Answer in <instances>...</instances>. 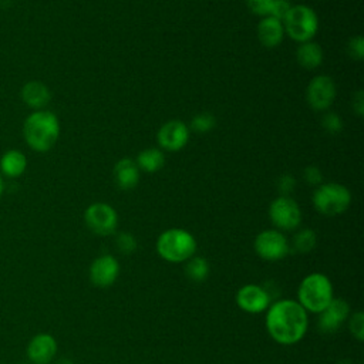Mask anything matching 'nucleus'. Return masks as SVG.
<instances>
[{"label": "nucleus", "instance_id": "14", "mask_svg": "<svg viewBox=\"0 0 364 364\" xmlns=\"http://www.w3.org/2000/svg\"><path fill=\"white\" fill-rule=\"evenodd\" d=\"M350 314V306L343 299H333L328 306L320 313L318 328L321 333L333 334L346 321Z\"/></svg>", "mask_w": 364, "mask_h": 364}, {"label": "nucleus", "instance_id": "23", "mask_svg": "<svg viewBox=\"0 0 364 364\" xmlns=\"http://www.w3.org/2000/svg\"><path fill=\"white\" fill-rule=\"evenodd\" d=\"M317 243V235L313 229H301L293 237V249L299 253H309Z\"/></svg>", "mask_w": 364, "mask_h": 364}, {"label": "nucleus", "instance_id": "10", "mask_svg": "<svg viewBox=\"0 0 364 364\" xmlns=\"http://www.w3.org/2000/svg\"><path fill=\"white\" fill-rule=\"evenodd\" d=\"M336 98V84L328 75H316L307 85L306 100L316 111L327 109Z\"/></svg>", "mask_w": 364, "mask_h": 364}, {"label": "nucleus", "instance_id": "13", "mask_svg": "<svg viewBox=\"0 0 364 364\" xmlns=\"http://www.w3.org/2000/svg\"><path fill=\"white\" fill-rule=\"evenodd\" d=\"M119 274V264L111 255L97 257L90 266V279L94 286L105 289L114 284Z\"/></svg>", "mask_w": 364, "mask_h": 364}, {"label": "nucleus", "instance_id": "18", "mask_svg": "<svg viewBox=\"0 0 364 364\" xmlns=\"http://www.w3.org/2000/svg\"><path fill=\"white\" fill-rule=\"evenodd\" d=\"M284 36V27L280 20L270 16L263 17L257 24V37L266 47H276L282 43Z\"/></svg>", "mask_w": 364, "mask_h": 364}, {"label": "nucleus", "instance_id": "7", "mask_svg": "<svg viewBox=\"0 0 364 364\" xmlns=\"http://www.w3.org/2000/svg\"><path fill=\"white\" fill-rule=\"evenodd\" d=\"M84 220L87 228L100 236L112 235L118 226L117 210L104 202L91 203L84 212Z\"/></svg>", "mask_w": 364, "mask_h": 364}, {"label": "nucleus", "instance_id": "30", "mask_svg": "<svg viewBox=\"0 0 364 364\" xmlns=\"http://www.w3.org/2000/svg\"><path fill=\"white\" fill-rule=\"evenodd\" d=\"M274 0H246L249 10L257 16L266 17L270 13V7Z\"/></svg>", "mask_w": 364, "mask_h": 364}, {"label": "nucleus", "instance_id": "26", "mask_svg": "<svg viewBox=\"0 0 364 364\" xmlns=\"http://www.w3.org/2000/svg\"><path fill=\"white\" fill-rule=\"evenodd\" d=\"M115 245H117L118 250L124 255H131L136 249V240L128 232H121L115 239Z\"/></svg>", "mask_w": 364, "mask_h": 364}, {"label": "nucleus", "instance_id": "2", "mask_svg": "<svg viewBox=\"0 0 364 364\" xmlns=\"http://www.w3.org/2000/svg\"><path fill=\"white\" fill-rule=\"evenodd\" d=\"M60 136V121L48 109H37L28 114L23 124V138L36 152L50 151Z\"/></svg>", "mask_w": 364, "mask_h": 364}, {"label": "nucleus", "instance_id": "21", "mask_svg": "<svg viewBox=\"0 0 364 364\" xmlns=\"http://www.w3.org/2000/svg\"><path fill=\"white\" fill-rule=\"evenodd\" d=\"M136 166L144 172H156L165 164V155L158 148H146L136 156Z\"/></svg>", "mask_w": 364, "mask_h": 364}, {"label": "nucleus", "instance_id": "31", "mask_svg": "<svg viewBox=\"0 0 364 364\" xmlns=\"http://www.w3.org/2000/svg\"><path fill=\"white\" fill-rule=\"evenodd\" d=\"M294 183H296L294 178H293L291 175L286 173V175H282V176L279 178V181H277V188H279V191H280V193H282L283 196H287V195L293 191Z\"/></svg>", "mask_w": 364, "mask_h": 364}, {"label": "nucleus", "instance_id": "5", "mask_svg": "<svg viewBox=\"0 0 364 364\" xmlns=\"http://www.w3.org/2000/svg\"><path fill=\"white\" fill-rule=\"evenodd\" d=\"M283 27L290 38L297 43H306L316 36L318 30V17L316 11L306 4L291 6L289 14L283 20Z\"/></svg>", "mask_w": 364, "mask_h": 364}, {"label": "nucleus", "instance_id": "24", "mask_svg": "<svg viewBox=\"0 0 364 364\" xmlns=\"http://www.w3.org/2000/svg\"><path fill=\"white\" fill-rule=\"evenodd\" d=\"M215 124H216V119L212 114L200 112L192 118L191 128L198 134H203V132H209L215 127Z\"/></svg>", "mask_w": 364, "mask_h": 364}, {"label": "nucleus", "instance_id": "35", "mask_svg": "<svg viewBox=\"0 0 364 364\" xmlns=\"http://www.w3.org/2000/svg\"><path fill=\"white\" fill-rule=\"evenodd\" d=\"M3 192H4V181H3V176L0 175V196L3 195Z\"/></svg>", "mask_w": 364, "mask_h": 364}, {"label": "nucleus", "instance_id": "20", "mask_svg": "<svg viewBox=\"0 0 364 364\" xmlns=\"http://www.w3.org/2000/svg\"><path fill=\"white\" fill-rule=\"evenodd\" d=\"M297 63L304 68H316L323 61V50L321 47L314 41H306L300 43L297 51H296Z\"/></svg>", "mask_w": 364, "mask_h": 364}, {"label": "nucleus", "instance_id": "16", "mask_svg": "<svg viewBox=\"0 0 364 364\" xmlns=\"http://www.w3.org/2000/svg\"><path fill=\"white\" fill-rule=\"evenodd\" d=\"M20 95H21L23 102L27 107L33 108L34 111L44 109L48 105V102L51 101V92H50L48 87L44 82L37 81V80L26 82L21 87Z\"/></svg>", "mask_w": 364, "mask_h": 364}, {"label": "nucleus", "instance_id": "29", "mask_svg": "<svg viewBox=\"0 0 364 364\" xmlns=\"http://www.w3.org/2000/svg\"><path fill=\"white\" fill-rule=\"evenodd\" d=\"M347 53L354 60H361L364 57V38L361 36L351 37L347 43Z\"/></svg>", "mask_w": 364, "mask_h": 364}, {"label": "nucleus", "instance_id": "12", "mask_svg": "<svg viewBox=\"0 0 364 364\" xmlns=\"http://www.w3.org/2000/svg\"><path fill=\"white\" fill-rule=\"evenodd\" d=\"M156 139L161 148L172 152L179 151L189 139V128L179 119H171L159 128Z\"/></svg>", "mask_w": 364, "mask_h": 364}, {"label": "nucleus", "instance_id": "19", "mask_svg": "<svg viewBox=\"0 0 364 364\" xmlns=\"http://www.w3.org/2000/svg\"><path fill=\"white\" fill-rule=\"evenodd\" d=\"M27 169V158L18 149H9L0 158V175L14 179L21 176Z\"/></svg>", "mask_w": 364, "mask_h": 364}, {"label": "nucleus", "instance_id": "3", "mask_svg": "<svg viewBox=\"0 0 364 364\" xmlns=\"http://www.w3.org/2000/svg\"><path fill=\"white\" fill-rule=\"evenodd\" d=\"M299 304L311 313H321L333 297V284L330 279L323 273L307 274L297 290Z\"/></svg>", "mask_w": 364, "mask_h": 364}, {"label": "nucleus", "instance_id": "33", "mask_svg": "<svg viewBox=\"0 0 364 364\" xmlns=\"http://www.w3.org/2000/svg\"><path fill=\"white\" fill-rule=\"evenodd\" d=\"M353 109L358 117H363L364 114V92L358 90L353 97Z\"/></svg>", "mask_w": 364, "mask_h": 364}, {"label": "nucleus", "instance_id": "17", "mask_svg": "<svg viewBox=\"0 0 364 364\" xmlns=\"http://www.w3.org/2000/svg\"><path fill=\"white\" fill-rule=\"evenodd\" d=\"M114 179L118 188L124 191L135 188L139 182V168L136 162L131 158L119 159L114 166Z\"/></svg>", "mask_w": 364, "mask_h": 364}, {"label": "nucleus", "instance_id": "8", "mask_svg": "<svg viewBox=\"0 0 364 364\" xmlns=\"http://www.w3.org/2000/svg\"><path fill=\"white\" fill-rule=\"evenodd\" d=\"M269 218L274 226L283 230L296 229L301 220V210L290 196H279L269 206Z\"/></svg>", "mask_w": 364, "mask_h": 364}, {"label": "nucleus", "instance_id": "27", "mask_svg": "<svg viewBox=\"0 0 364 364\" xmlns=\"http://www.w3.org/2000/svg\"><path fill=\"white\" fill-rule=\"evenodd\" d=\"M321 125L330 134H338L343 129V121L336 112H327L321 118Z\"/></svg>", "mask_w": 364, "mask_h": 364}, {"label": "nucleus", "instance_id": "4", "mask_svg": "<svg viewBox=\"0 0 364 364\" xmlns=\"http://www.w3.org/2000/svg\"><path fill=\"white\" fill-rule=\"evenodd\" d=\"M156 252L166 262H186L196 252V240L188 230L172 228L159 235L156 240Z\"/></svg>", "mask_w": 364, "mask_h": 364}, {"label": "nucleus", "instance_id": "25", "mask_svg": "<svg viewBox=\"0 0 364 364\" xmlns=\"http://www.w3.org/2000/svg\"><path fill=\"white\" fill-rule=\"evenodd\" d=\"M348 327H350L353 337L357 341L364 340V314H363V311L353 313V316L350 317V321H348Z\"/></svg>", "mask_w": 364, "mask_h": 364}, {"label": "nucleus", "instance_id": "22", "mask_svg": "<svg viewBox=\"0 0 364 364\" xmlns=\"http://www.w3.org/2000/svg\"><path fill=\"white\" fill-rule=\"evenodd\" d=\"M185 274L189 280L200 283L209 276V264L205 257L200 256H192L186 260L185 266Z\"/></svg>", "mask_w": 364, "mask_h": 364}, {"label": "nucleus", "instance_id": "15", "mask_svg": "<svg viewBox=\"0 0 364 364\" xmlns=\"http://www.w3.org/2000/svg\"><path fill=\"white\" fill-rule=\"evenodd\" d=\"M57 353V341L51 334L38 333L27 346V357L33 364H48Z\"/></svg>", "mask_w": 364, "mask_h": 364}, {"label": "nucleus", "instance_id": "32", "mask_svg": "<svg viewBox=\"0 0 364 364\" xmlns=\"http://www.w3.org/2000/svg\"><path fill=\"white\" fill-rule=\"evenodd\" d=\"M303 176L304 179L310 183V185H318L321 182V172L318 168L316 166H307L304 171H303Z\"/></svg>", "mask_w": 364, "mask_h": 364}, {"label": "nucleus", "instance_id": "11", "mask_svg": "<svg viewBox=\"0 0 364 364\" xmlns=\"http://www.w3.org/2000/svg\"><path fill=\"white\" fill-rule=\"evenodd\" d=\"M236 304L246 313L257 314L270 306V293L259 284H245L236 293Z\"/></svg>", "mask_w": 364, "mask_h": 364}, {"label": "nucleus", "instance_id": "34", "mask_svg": "<svg viewBox=\"0 0 364 364\" xmlns=\"http://www.w3.org/2000/svg\"><path fill=\"white\" fill-rule=\"evenodd\" d=\"M55 364H74L70 358H60Z\"/></svg>", "mask_w": 364, "mask_h": 364}, {"label": "nucleus", "instance_id": "6", "mask_svg": "<svg viewBox=\"0 0 364 364\" xmlns=\"http://www.w3.org/2000/svg\"><path fill=\"white\" fill-rule=\"evenodd\" d=\"M351 203L350 191L337 182L323 183L313 193V205L317 212L326 216H336L347 210Z\"/></svg>", "mask_w": 364, "mask_h": 364}, {"label": "nucleus", "instance_id": "28", "mask_svg": "<svg viewBox=\"0 0 364 364\" xmlns=\"http://www.w3.org/2000/svg\"><path fill=\"white\" fill-rule=\"evenodd\" d=\"M290 9H291V3L289 0H274L270 7L269 16L276 20H280L283 23V20L289 14Z\"/></svg>", "mask_w": 364, "mask_h": 364}, {"label": "nucleus", "instance_id": "9", "mask_svg": "<svg viewBox=\"0 0 364 364\" xmlns=\"http://www.w3.org/2000/svg\"><path fill=\"white\" fill-rule=\"evenodd\" d=\"M255 250L262 259L274 262L283 259L289 253L290 246L282 232L276 229H267L256 236Z\"/></svg>", "mask_w": 364, "mask_h": 364}, {"label": "nucleus", "instance_id": "1", "mask_svg": "<svg viewBox=\"0 0 364 364\" xmlns=\"http://www.w3.org/2000/svg\"><path fill=\"white\" fill-rule=\"evenodd\" d=\"M309 326L307 311L291 299L279 300L267 307L266 328L270 337L283 346L299 343Z\"/></svg>", "mask_w": 364, "mask_h": 364}]
</instances>
